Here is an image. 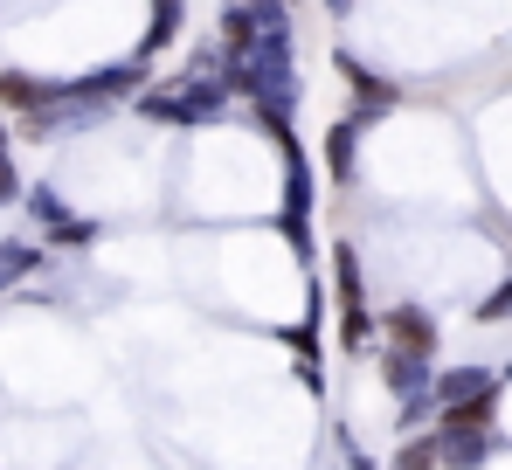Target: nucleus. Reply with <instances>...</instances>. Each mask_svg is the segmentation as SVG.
Returning <instances> with one entry per match:
<instances>
[{"instance_id": "f257e3e1", "label": "nucleus", "mask_w": 512, "mask_h": 470, "mask_svg": "<svg viewBox=\"0 0 512 470\" xmlns=\"http://www.w3.org/2000/svg\"><path fill=\"white\" fill-rule=\"evenodd\" d=\"M326 270H333V291H340V353H346V360H360V353L381 339V332H374V305H367V270H360V249H353V242H333Z\"/></svg>"}, {"instance_id": "f03ea898", "label": "nucleus", "mask_w": 512, "mask_h": 470, "mask_svg": "<svg viewBox=\"0 0 512 470\" xmlns=\"http://www.w3.org/2000/svg\"><path fill=\"white\" fill-rule=\"evenodd\" d=\"M49 104H77L70 77H35V70H0V118H28V111H49Z\"/></svg>"}, {"instance_id": "7ed1b4c3", "label": "nucleus", "mask_w": 512, "mask_h": 470, "mask_svg": "<svg viewBox=\"0 0 512 470\" xmlns=\"http://www.w3.org/2000/svg\"><path fill=\"white\" fill-rule=\"evenodd\" d=\"M374 332H381L388 346H402V353H423V360H436V346H443L429 305H388V312L374 318Z\"/></svg>"}, {"instance_id": "20e7f679", "label": "nucleus", "mask_w": 512, "mask_h": 470, "mask_svg": "<svg viewBox=\"0 0 512 470\" xmlns=\"http://www.w3.org/2000/svg\"><path fill=\"white\" fill-rule=\"evenodd\" d=\"M333 63H340L346 90H353V118H360V125H374L381 111H395V104H402V90H395V83H388V77H374V70H367L360 56H346V49H340Z\"/></svg>"}, {"instance_id": "39448f33", "label": "nucleus", "mask_w": 512, "mask_h": 470, "mask_svg": "<svg viewBox=\"0 0 512 470\" xmlns=\"http://www.w3.org/2000/svg\"><path fill=\"white\" fill-rule=\"evenodd\" d=\"M360 118H333L326 132H319V166L340 180V187H353V173H360Z\"/></svg>"}, {"instance_id": "423d86ee", "label": "nucleus", "mask_w": 512, "mask_h": 470, "mask_svg": "<svg viewBox=\"0 0 512 470\" xmlns=\"http://www.w3.org/2000/svg\"><path fill=\"white\" fill-rule=\"evenodd\" d=\"M374 374H381V388L395 394V401H409V394H429V374H436V360H423V353H402V346H381Z\"/></svg>"}, {"instance_id": "0eeeda50", "label": "nucleus", "mask_w": 512, "mask_h": 470, "mask_svg": "<svg viewBox=\"0 0 512 470\" xmlns=\"http://www.w3.org/2000/svg\"><path fill=\"white\" fill-rule=\"evenodd\" d=\"M499 450L492 429H436V464L443 470H485Z\"/></svg>"}, {"instance_id": "6e6552de", "label": "nucleus", "mask_w": 512, "mask_h": 470, "mask_svg": "<svg viewBox=\"0 0 512 470\" xmlns=\"http://www.w3.org/2000/svg\"><path fill=\"white\" fill-rule=\"evenodd\" d=\"M42 263H49V249H42V242H28V235H0V291L35 284V277H42Z\"/></svg>"}, {"instance_id": "1a4fd4ad", "label": "nucleus", "mask_w": 512, "mask_h": 470, "mask_svg": "<svg viewBox=\"0 0 512 470\" xmlns=\"http://www.w3.org/2000/svg\"><path fill=\"white\" fill-rule=\"evenodd\" d=\"M485 388H499V374L492 367H436L429 374V394H436V408H450V401H471V394H485Z\"/></svg>"}, {"instance_id": "9d476101", "label": "nucleus", "mask_w": 512, "mask_h": 470, "mask_svg": "<svg viewBox=\"0 0 512 470\" xmlns=\"http://www.w3.org/2000/svg\"><path fill=\"white\" fill-rule=\"evenodd\" d=\"M499 401H506V388H485V394H471V401H450V408H436L429 429H492V422H499Z\"/></svg>"}, {"instance_id": "9b49d317", "label": "nucleus", "mask_w": 512, "mask_h": 470, "mask_svg": "<svg viewBox=\"0 0 512 470\" xmlns=\"http://www.w3.org/2000/svg\"><path fill=\"white\" fill-rule=\"evenodd\" d=\"M180 28H187V0H153V21H146V42H139V56L153 63L160 49L180 42Z\"/></svg>"}, {"instance_id": "f8f14e48", "label": "nucleus", "mask_w": 512, "mask_h": 470, "mask_svg": "<svg viewBox=\"0 0 512 470\" xmlns=\"http://www.w3.org/2000/svg\"><path fill=\"white\" fill-rule=\"evenodd\" d=\"M388 470H443V464H436V429L402 436V443H395V457H388Z\"/></svg>"}, {"instance_id": "ddd939ff", "label": "nucleus", "mask_w": 512, "mask_h": 470, "mask_svg": "<svg viewBox=\"0 0 512 470\" xmlns=\"http://www.w3.org/2000/svg\"><path fill=\"white\" fill-rule=\"evenodd\" d=\"M97 242H104V229L84 222V215H63V222L49 229V249H77V256H84V249H97Z\"/></svg>"}, {"instance_id": "4468645a", "label": "nucleus", "mask_w": 512, "mask_h": 470, "mask_svg": "<svg viewBox=\"0 0 512 470\" xmlns=\"http://www.w3.org/2000/svg\"><path fill=\"white\" fill-rule=\"evenodd\" d=\"M21 201H28V215H35V229H42V235L56 229L63 215H70V201H63V187H28Z\"/></svg>"}, {"instance_id": "2eb2a0df", "label": "nucleus", "mask_w": 512, "mask_h": 470, "mask_svg": "<svg viewBox=\"0 0 512 470\" xmlns=\"http://www.w3.org/2000/svg\"><path fill=\"white\" fill-rule=\"evenodd\" d=\"M436 422V394H409V401H395V429L402 436H416V429H429Z\"/></svg>"}, {"instance_id": "dca6fc26", "label": "nucleus", "mask_w": 512, "mask_h": 470, "mask_svg": "<svg viewBox=\"0 0 512 470\" xmlns=\"http://www.w3.org/2000/svg\"><path fill=\"white\" fill-rule=\"evenodd\" d=\"M471 318H478V325H506V318H512V277L499 284V291H485V298L471 305Z\"/></svg>"}, {"instance_id": "f3484780", "label": "nucleus", "mask_w": 512, "mask_h": 470, "mask_svg": "<svg viewBox=\"0 0 512 470\" xmlns=\"http://www.w3.org/2000/svg\"><path fill=\"white\" fill-rule=\"evenodd\" d=\"M21 194H28V180H21V166H14V159L0 153V208H14Z\"/></svg>"}, {"instance_id": "a211bd4d", "label": "nucleus", "mask_w": 512, "mask_h": 470, "mask_svg": "<svg viewBox=\"0 0 512 470\" xmlns=\"http://www.w3.org/2000/svg\"><path fill=\"white\" fill-rule=\"evenodd\" d=\"M346 470H381V464H374V457H360V450L346 443Z\"/></svg>"}, {"instance_id": "6ab92c4d", "label": "nucleus", "mask_w": 512, "mask_h": 470, "mask_svg": "<svg viewBox=\"0 0 512 470\" xmlns=\"http://www.w3.org/2000/svg\"><path fill=\"white\" fill-rule=\"evenodd\" d=\"M326 14H333V21H346V14H353V0H326Z\"/></svg>"}, {"instance_id": "aec40b11", "label": "nucleus", "mask_w": 512, "mask_h": 470, "mask_svg": "<svg viewBox=\"0 0 512 470\" xmlns=\"http://www.w3.org/2000/svg\"><path fill=\"white\" fill-rule=\"evenodd\" d=\"M499 388H512V360H506V374H499Z\"/></svg>"}, {"instance_id": "412c9836", "label": "nucleus", "mask_w": 512, "mask_h": 470, "mask_svg": "<svg viewBox=\"0 0 512 470\" xmlns=\"http://www.w3.org/2000/svg\"><path fill=\"white\" fill-rule=\"evenodd\" d=\"M0 153H7V118H0Z\"/></svg>"}, {"instance_id": "4be33fe9", "label": "nucleus", "mask_w": 512, "mask_h": 470, "mask_svg": "<svg viewBox=\"0 0 512 470\" xmlns=\"http://www.w3.org/2000/svg\"><path fill=\"white\" fill-rule=\"evenodd\" d=\"M291 7H298V0H291Z\"/></svg>"}]
</instances>
